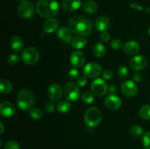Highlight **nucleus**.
I'll use <instances>...</instances> for the list:
<instances>
[{"label": "nucleus", "mask_w": 150, "mask_h": 149, "mask_svg": "<svg viewBox=\"0 0 150 149\" xmlns=\"http://www.w3.org/2000/svg\"><path fill=\"white\" fill-rule=\"evenodd\" d=\"M68 28L79 36H89L92 33L93 24L91 20L83 16L75 15L68 20Z\"/></svg>", "instance_id": "1"}, {"label": "nucleus", "mask_w": 150, "mask_h": 149, "mask_svg": "<svg viewBox=\"0 0 150 149\" xmlns=\"http://www.w3.org/2000/svg\"><path fill=\"white\" fill-rule=\"evenodd\" d=\"M59 4L57 0H39L36 4V12L43 18H52L59 12Z\"/></svg>", "instance_id": "2"}, {"label": "nucleus", "mask_w": 150, "mask_h": 149, "mask_svg": "<svg viewBox=\"0 0 150 149\" xmlns=\"http://www.w3.org/2000/svg\"><path fill=\"white\" fill-rule=\"evenodd\" d=\"M35 97L33 92L29 89H22L17 98V105L21 110H28L35 105Z\"/></svg>", "instance_id": "3"}, {"label": "nucleus", "mask_w": 150, "mask_h": 149, "mask_svg": "<svg viewBox=\"0 0 150 149\" xmlns=\"http://www.w3.org/2000/svg\"><path fill=\"white\" fill-rule=\"evenodd\" d=\"M102 113L96 107L89 108L84 114V122L87 127L94 128L100 124Z\"/></svg>", "instance_id": "4"}, {"label": "nucleus", "mask_w": 150, "mask_h": 149, "mask_svg": "<svg viewBox=\"0 0 150 149\" xmlns=\"http://www.w3.org/2000/svg\"><path fill=\"white\" fill-rule=\"evenodd\" d=\"M63 94L69 102H76L81 97V91L79 86L73 82L66 83L63 89Z\"/></svg>", "instance_id": "5"}, {"label": "nucleus", "mask_w": 150, "mask_h": 149, "mask_svg": "<svg viewBox=\"0 0 150 149\" xmlns=\"http://www.w3.org/2000/svg\"><path fill=\"white\" fill-rule=\"evenodd\" d=\"M21 58L27 65H33L39 61L40 52L37 48L29 47L23 50L21 54Z\"/></svg>", "instance_id": "6"}, {"label": "nucleus", "mask_w": 150, "mask_h": 149, "mask_svg": "<svg viewBox=\"0 0 150 149\" xmlns=\"http://www.w3.org/2000/svg\"><path fill=\"white\" fill-rule=\"evenodd\" d=\"M108 85L106 82L102 78H97L92 82L91 90L95 96L101 97L103 96L108 91Z\"/></svg>", "instance_id": "7"}, {"label": "nucleus", "mask_w": 150, "mask_h": 149, "mask_svg": "<svg viewBox=\"0 0 150 149\" xmlns=\"http://www.w3.org/2000/svg\"><path fill=\"white\" fill-rule=\"evenodd\" d=\"M35 13V6L31 1H25L21 3L18 7V14L22 18H31Z\"/></svg>", "instance_id": "8"}, {"label": "nucleus", "mask_w": 150, "mask_h": 149, "mask_svg": "<svg viewBox=\"0 0 150 149\" xmlns=\"http://www.w3.org/2000/svg\"><path fill=\"white\" fill-rule=\"evenodd\" d=\"M102 72V67L95 62H89L84 66L83 69V75L89 78H95L100 76Z\"/></svg>", "instance_id": "9"}, {"label": "nucleus", "mask_w": 150, "mask_h": 149, "mask_svg": "<svg viewBox=\"0 0 150 149\" xmlns=\"http://www.w3.org/2000/svg\"><path fill=\"white\" fill-rule=\"evenodd\" d=\"M121 91L127 97H133L138 93V87L133 80H125L121 84Z\"/></svg>", "instance_id": "10"}, {"label": "nucleus", "mask_w": 150, "mask_h": 149, "mask_svg": "<svg viewBox=\"0 0 150 149\" xmlns=\"http://www.w3.org/2000/svg\"><path fill=\"white\" fill-rule=\"evenodd\" d=\"M122 99L115 94H109L104 100V105L111 110H117L122 106Z\"/></svg>", "instance_id": "11"}, {"label": "nucleus", "mask_w": 150, "mask_h": 149, "mask_svg": "<svg viewBox=\"0 0 150 149\" xmlns=\"http://www.w3.org/2000/svg\"><path fill=\"white\" fill-rule=\"evenodd\" d=\"M62 89L61 86L57 83H52L47 89V96L53 102L58 101L62 95Z\"/></svg>", "instance_id": "12"}, {"label": "nucleus", "mask_w": 150, "mask_h": 149, "mask_svg": "<svg viewBox=\"0 0 150 149\" xmlns=\"http://www.w3.org/2000/svg\"><path fill=\"white\" fill-rule=\"evenodd\" d=\"M147 65V59L144 56H136L130 61V67L135 71H139L145 68Z\"/></svg>", "instance_id": "13"}, {"label": "nucleus", "mask_w": 150, "mask_h": 149, "mask_svg": "<svg viewBox=\"0 0 150 149\" xmlns=\"http://www.w3.org/2000/svg\"><path fill=\"white\" fill-rule=\"evenodd\" d=\"M85 60H86V58H85L84 53L80 51H73L70 57V61L72 66L76 69L82 67L84 64Z\"/></svg>", "instance_id": "14"}, {"label": "nucleus", "mask_w": 150, "mask_h": 149, "mask_svg": "<svg viewBox=\"0 0 150 149\" xmlns=\"http://www.w3.org/2000/svg\"><path fill=\"white\" fill-rule=\"evenodd\" d=\"M16 113V108L9 102H3L0 105V114L4 118H11Z\"/></svg>", "instance_id": "15"}, {"label": "nucleus", "mask_w": 150, "mask_h": 149, "mask_svg": "<svg viewBox=\"0 0 150 149\" xmlns=\"http://www.w3.org/2000/svg\"><path fill=\"white\" fill-rule=\"evenodd\" d=\"M81 0H62V7L66 12H73L80 8Z\"/></svg>", "instance_id": "16"}, {"label": "nucleus", "mask_w": 150, "mask_h": 149, "mask_svg": "<svg viewBox=\"0 0 150 149\" xmlns=\"http://www.w3.org/2000/svg\"><path fill=\"white\" fill-rule=\"evenodd\" d=\"M140 50V45L136 41H128L123 45V51L129 56H133L138 53Z\"/></svg>", "instance_id": "17"}, {"label": "nucleus", "mask_w": 150, "mask_h": 149, "mask_svg": "<svg viewBox=\"0 0 150 149\" xmlns=\"http://www.w3.org/2000/svg\"><path fill=\"white\" fill-rule=\"evenodd\" d=\"M95 26L98 32H107L110 27L109 18L106 16H100L95 21Z\"/></svg>", "instance_id": "18"}, {"label": "nucleus", "mask_w": 150, "mask_h": 149, "mask_svg": "<svg viewBox=\"0 0 150 149\" xmlns=\"http://www.w3.org/2000/svg\"><path fill=\"white\" fill-rule=\"evenodd\" d=\"M10 45L11 49L16 53L21 52L24 48V42L19 36H13L10 39Z\"/></svg>", "instance_id": "19"}, {"label": "nucleus", "mask_w": 150, "mask_h": 149, "mask_svg": "<svg viewBox=\"0 0 150 149\" xmlns=\"http://www.w3.org/2000/svg\"><path fill=\"white\" fill-rule=\"evenodd\" d=\"M59 25V20L52 18L48 19L46 21L44 22L42 28L46 33H52L58 29Z\"/></svg>", "instance_id": "20"}, {"label": "nucleus", "mask_w": 150, "mask_h": 149, "mask_svg": "<svg viewBox=\"0 0 150 149\" xmlns=\"http://www.w3.org/2000/svg\"><path fill=\"white\" fill-rule=\"evenodd\" d=\"M57 36L63 42H68L72 40L73 32L69 28L61 27L57 30Z\"/></svg>", "instance_id": "21"}, {"label": "nucleus", "mask_w": 150, "mask_h": 149, "mask_svg": "<svg viewBox=\"0 0 150 149\" xmlns=\"http://www.w3.org/2000/svg\"><path fill=\"white\" fill-rule=\"evenodd\" d=\"M87 44V39L84 36H78L71 40V46L76 50L84 48Z\"/></svg>", "instance_id": "22"}, {"label": "nucleus", "mask_w": 150, "mask_h": 149, "mask_svg": "<svg viewBox=\"0 0 150 149\" xmlns=\"http://www.w3.org/2000/svg\"><path fill=\"white\" fill-rule=\"evenodd\" d=\"M93 53L94 55L98 58H103L106 54V48L103 43L98 42L94 45Z\"/></svg>", "instance_id": "23"}, {"label": "nucleus", "mask_w": 150, "mask_h": 149, "mask_svg": "<svg viewBox=\"0 0 150 149\" xmlns=\"http://www.w3.org/2000/svg\"><path fill=\"white\" fill-rule=\"evenodd\" d=\"M83 9L86 13L93 14L98 10V5L93 1H86L83 4Z\"/></svg>", "instance_id": "24"}, {"label": "nucleus", "mask_w": 150, "mask_h": 149, "mask_svg": "<svg viewBox=\"0 0 150 149\" xmlns=\"http://www.w3.org/2000/svg\"><path fill=\"white\" fill-rule=\"evenodd\" d=\"M57 110L61 113H67L71 110V105L68 101L61 100L57 104Z\"/></svg>", "instance_id": "25"}, {"label": "nucleus", "mask_w": 150, "mask_h": 149, "mask_svg": "<svg viewBox=\"0 0 150 149\" xmlns=\"http://www.w3.org/2000/svg\"><path fill=\"white\" fill-rule=\"evenodd\" d=\"M0 90L3 94H8L13 90V85L9 80H1L0 83Z\"/></svg>", "instance_id": "26"}, {"label": "nucleus", "mask_w": 150, "mask_h": 149, "mask_svg": "<svg viewBox=\"0 0 150 149\" xmlns=\"http://www.w3.org/2000/svg\"><path fill=\"white\" fill-rule=\"evenodd\" d=\"M139 115L144 120H150V105H145L139 110Z\"/></svg>", "instance_id": "27"}, {"label": "nucleus", "mask_w": 150, "mask_h": 149, "mask_svg": "<svg viewBox=\"0 0 150 149\" xmlns=\"http://www.w3.org/2000/svg\"><path fill=\"white\" fill-rule=\"evenodd\" d=\"M82 101L86 105H90L95 102V95L92 92L86 91L82 94Z\"/></svg>", "instance_id": "28"}, {"label": "nucleus", "mask_w": 150, "mask_h": 149, "mask_svg": "<svg viewBox=\"0 0 150 149\" xmlns=\"http://www.w3.org/2000/svg\"><path fill=\"white\" fill-rule=\"evenodd\" d=\"M29 115L34 120H40L42 116V112L38 108H32L29 110Z\"/></svg>", "instance_id": "29"}, {"label": "nucleus", "mask_w": 150, "mask_h": 149, "mask_svg": "<svg viewBox=\"0 0 150 149\" xmlns=\"http://www.w3.org/2000/svg\"><path fill=\"white\" fill-rule=\"evenodd\" d=\"M130 134L135 137H140L143 134V129L142 127L139 125H133V127L130 128Z\"/></svg>", "instance_id": "30"}, {"label": "nucleus", "mask_w": 150, "mask_h": 149, "mask_svg": "<svg viewBox=\"0 0 150 149\" xmlns=\"http://www.w3.org/2000/svg\"><path fill=\"white\" fill-rule=\"evenodd\" d=\"M21 61V58L19 56L16 55V54H10L7 58V64L10 65H16L18 64Z\"/></svg>", "instance_id": "31"}, {"label": "nucleus", "mask_w": 150, "mask_h": 149, "mask_svg": "<svg viewBox=\"0 0 150 149\" xmlns=\"http://www.w3.org/2000/svg\"><path fill=\"white\" fill-rule=\"evenodd\" d=\"M117 74L119 77L122 79L126 78L128 75V69L127 67L124 65H122L117 69Z\"/></svg>", "instance_id": "32"}, {"label": "nucleus", "mask_w": 150, "mask_h": 149, "mask_svg": "<svg viewBox=\"0 0 150 149\" xmlns=\"http://www.w3.org/2000/svg\"><path fill=\"white\" fill-rule=\"evenodd\" d=\"M4 149H20V145L16 140H9L4 144Z\"/></svg>", "instance_id": "33"}, {"label": "nucleus", "mask_w": 150, "mask_h": 149, "mask_svg": "<svg viewBox=\"0 0 150 149\" xmlns=\"http://www.w3.org/2000/svg\"><path fill=\"white\" fill-rule=\"evenodd\" d=\"M143 145L145 149H150V131H146L144 134Z\"/></svg>", "instance_id": "34"}, {"label": "nucleus", "mask_w": 150, "mask_h": 149, "mask_svg": "<svg viewBox=\"0 0 150 149\" xmlns=\"http://www.w3.org/2000/svg\"><path fill=\"white\" fill-rule=\"evenodd\" d=\"M110 45L114 50H120L123 47L122 42L119 39H114L110 42Z\"/></svg>", "instance_id": "35"}, {"label": "nucleus", "mask_w": 150, "mask_h": 149, "mask_svg": "<svg viewBox=\"0 0 150 149\" xmlns=\"http://www.w3.org/2000/svg\"><path fill=\"white\" fill-rule=\"evenodd\" d=\"M80 76L79 71L76 68L71 69L68 72V77L71 80H77Z\"/></svg>", "instance_id": "36"}, {"label": "nucleus", "mask_w": 150, "mask_h": 149, "mask_svg": "<svg viewBox=\"0 0 150 149\" xmlns=\"http://www.w3.org/2000/svg\"><path fill=\"white\" fill-rule=\"evenodd\" d=\"M44 109H45V112H47V113H51L55 110V105H54V104L52 102H47L45 105Z\"/></svg>", "instance_id": "37"}, {"label": "nucleus", "mask_w": 150, "mask_h": 149, "mask_svg": "<svg viewBox=\"0 0 150 149\" xmlns=\"http://www.w3.org/2000/svg\"><path fill=\"white\" fill-rule=\"evenodd\" d=\"M87 83V79L84 75H80L79 78L77 79V84L80 87H84Z\"/></svg>", "instance_id": "38"}, {"label": "nucleus", "mask_w": 150, "mask_h": 149, "mask_svg": "<svg viewBox=\"0 0 150 149\" xmlns=\"http://www.w3.org/2000/svg\"><path fill=\"white\" fill-rule=\"evenodd\" d=\"M113 72L111 71L109 69H107V70H104L103 72V77L105 80H111L113 77Z\"/></svg>", "instance_id": "39"}, {"label": "nucleus", "mask_w": 150, "mask_h": 149, "mask_svg": "<svg viewBox=\"0 0 150 149\" xmlns=\"http://www.w3.org/2000/svg\"><path fill=\"white\" fill-rule=\"evenodd\" d=\"M100 39L101 41L104 42H108V40L110 39V34L107 32H103L100 34Z\"/></svg>", "instance_id": "40"}, {"label": "nucleus", "mask_w": 150, "mask_h": 149, "mask_svg": "<svg viewBox=\"0 0 150 149\" xmlns=\"http://www.w3.org/2000/svg\"><path fill=\"white\" fill-rule=\"evenodd\" d=\"M142 80V75L141 73L137 72L135 73L133 75V80L135 82V83H139L141 80Z\"/></svg>", "instance_id": "41"}, {"label": "nucleus", "mask_w": 150, "mask_h": 149, "mask_svg": "<svg viewBox=\"0 0 150 149\" xmlns=\"http://www.w3.org/2000/svg\"><path fill=\"white\" fill-rule=\"evenodd\" d=\"M108 92L109 93V94H114V93L117 92V87H116L115 85H110V86H108Z\"/></svg>", "instance_id": "42"}, {"label": "nucleus", "mask_w": 150, "mask_h": 149, "mask_svg": "<svg viewBox=\"0 0 150 149\" xmlns=\"http://www.w3.org/2000/svg\"><path fill=\"white\" fill-rule=\"evenodd\" d=\"M130 7H133V8H135L137 10H139V11H142V10H143V8H142V7H141V6L138 5V4H130Z\"/></svg>", "instance_id": "43"}, {"label": "nucleus", "mask_w": 150, "mask_h": 149, "mask_svg": "<svg viewBox=\"0 0 150 149\" xmlns=\"http://www.w3.org/2000/svg\"><path fill=\"white\" fill-rule=\"evenodd\" d=\"M1 134H3V131H4V125H3L2 123H1Z\"/></svg>", "instance_id": "44"}, {"label": "nucleus", "mask_w": 150, "mask_h": 149, "mask_svg": "<svg viewBox=\"0 0 150 149\" xmlns=\"http://www.w3.org/2000/svg\"><path fill=\"white\" fill-rule=\"evenodd\" d=\"M148 34H149V36L150 37V27L149 28V29H148Z\"/></svg>", "instance_id": "45"}, {"label": "nucleus", "mask_w": 150, "mask_h": 149, "mask_svg": "<svg viewBox=\"0 0 150 149\" xmlns=\"http://www.w3.org/2000/svg\"><path fill=\"white\" fill-rule=\"evenodd\" d=\"M18 1H20V2H23V1H25V0H17Z\"/></svg>", "instance_id": "46"}]
</instances>
